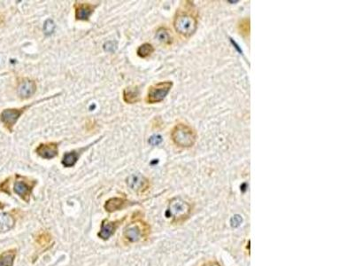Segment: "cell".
Segmentation results:
<instances>
[{"label": "cell", "mask_w": 354, "mask_h": 266, "mask_svg": "<svg viewBox=\"0 0 354 266\" xmlns=\"http://www.w3.org/2000/svg\"><path fill=\"white\" fill-rule=\"evenodd\" d=\"M36 153L43 159H54L58 155V144L54 142L40 144L36 148Z\"/></svg>", "instance_id": "obj_9"}, {"label": "cell", "mask_w": 354, "mask_h": 266, "mask_svg": "<svg viewBox=\"0 0 354 266\" xmlns=\"http://www.w3.org/2000/svg\"><path fill=\"white\" fill-rule=\"evenodd\" d=\"M15 225V218L9 213L0 214V234L6 233L14 228Z\"/></svg>", "instance_id": "obj_14"}, {"label": "cell", "mask_w": 354, "mask_h": 266, "mask_svg": "<svg viewBox=\"0 0 354 266\" xmlns=\"http://www.w3.org/2000/svg\"><path fill=\"white\" fill-rule=\"evenodd\" d=\"M55 30V24L53 20L48 19L47 21H45V25H44V32H45L46 36H51L54 32Z\"/></svg>", "instance_id": "obj_22"}, {"label": "cell", "mask_w": 354, "mask_h": 266, "mask_svg": "<svg viewBox=\"0 0 354 266\" xmlns=\"http://www.w3.org/2000/svg\"><path fill=\"white\" fill-rule=\"evenodd\" d=\"M204 266H220V264H218L217 262H210V263H207Z\"/></svg>", "instance_id": "obj_25"}, {"label": "cell", "mask_w": 354, "mask_h": 266, "mask_svg": "<svg viewBox=\"0 0 354 266\" xmlns=\"http://www.w3.org/2000/svg\"><path fill=\"white\" fill-rule=\"evenodd\" d=\"M171 139L177 147L182 148H192L197 139V131L185 123L176 124L171 132Z\"/></svg>", "instance_id": "obj_1"}, {"label": "cell", "mask_w": 354, "mask_h": 266, "mask_svg": "<svg viewBox=\"0 0 354 266\" xmlns=\"http://www.w3.org/2000/svg\"><path fill=\"white\" fill-rule=\"evenodd\" d=\"M126 184L130 187V189L133 190L136 193L143 192L144 190L147 189L148 187V179L144 177L142 174H132L127 177Z\"/></svg>", "instance_id": "obj_7"}, {"label": "cell", "mask_w": 354, "mask_h": 266, "mask_svg": "<svg viewBox=\"0 0 354 266\" xmlns=\"http://www.w3.org/2000/svg\"><path fill=\"white\" fill-rule=\"evenodd\" d=\"M16 249H9L0 254V266H13L16 257Z\"/></svg>", "instance_id": "obj_18"}, {"label": "cell", "mask_w": 354, "mask_h": 266, "mask_svg": "<svg viewBox=\"0 0 354 266\" xmlns=\"http://www.w3.org/2000/svg\"><path fill=\"white\" fill-rule=\"evenodd\" d=\"M191 206L180 197H175L168 203L166 210V217H170L173 223L180 224L185 221L191 215Z\"/></svg>", "instance_id": "obj_2"}, {"label": "cell", "mask_w": 354, "mask_h": 266, "mask_svg": "<svg viewBox=\"0 0 354 266\" xmlns=\"http://www.w3.org/2000/svg\"><path fill=\"white\" fill-rule=\"evenodd\" d=\"M238 30L240 34H242L243 36H249L250 34V20L249 19H244L240 24L238 25Z\"/></svg>", "instance_id": "obj_21"}, {"label": "cell", "mask_w": 354, "mask_h": 266, "mask_svg": "<svg viewBox=\"0 0 354 266\" xmlns=\"http://www.w3.org/2000/svg\"><path fill=\"white\" fill-rule=\"evenodd\" d=\"M154 52V48L153 45L149 43H145L142 45H140L137 49V55L140 58H147L149 56H151L152 54Z\"/></svg>", "instance_id": "obj_19"}, {"label": "cell", "mask_w": 354, "mask_h": 266, "mask_svg": "<svg viewBox=\"0 0 354 266\" xmlns=\"http://www.w3.org/2000/svg\"><path fill=\"white\" fill-rule=\"evenodd\" d=\"M97 5H91L89 3H79L75 4L76 9V18L79 21H88L91 14H93Z\"/></svg>", "instance_id": "obj_12"}, {"label": "cell", "mask_w": 354, "mask_h": 266, "mask_svg": "<svg viewBox=\"0 0 354 266\" xmlns=\"http://www.w3.org/2000/svg\"><path fill=\"white\" fill-rule=\"evenodd\" d=\"M80 153H79L78 150H74L72 152L65 153L63 156L62 161H61L63 166L66 168L75 166L76 163H77V160L79 159Z\"/></svg>", "instance_id": "obj_17"}, {"label": "cell", "mask_w": 354, "mask_h": 266, "mask_svg": "<svg viewBox=\"0 0 354 266\" xmlns=\"http://www.w3.org/2000/svg\"><path fill=\"white\" fill-rule=\"evenodd\" d=\"M125 218L126 217H123L121 220H116V221H108V219L104 220L101 224V228L98 234V236L100 239L105 240L109 239L115 233L117 228Z\"/></svg>", "instance_id": "obj_8"}, {"label": "cell", "mask_w": 354, "mask_h": 266, "mask_svg": "<svg viewBox=\"0 0 354 266\" xmlns=\"http://www.w3.org/2000/svg\"><path fill=\"white\" fill-rule=\"evenodd\" d=\"M30 106L27 107H23L22 109H5L1 115H0V119L2 122L5 124L6 129L8 131H13L14 124L17 122L19 118H21V116L24 113V111L26 109H28Z\"/></svg>", "instance_id": "obj_6"}, {"label": "cell", "mask_w": 354, "mask_h": 266, "mask_svg": "<svg viewBox=\"0 0 354 266\" xmlns=\"http://www.w3.org/2000/svg\"><path fill=\"white\" fill-rule=\"evenodd\" d=\"M174 86L172 81H164L158 83L149 87L146 102L148 104L160 103L166 99L172 87Z\"/></svg>", "instance_id": "obj_4"}, {"label": "cell", "mask_w": 354, "mask_h": 266, "mask_svg": "<svg viewBox=\"0 0 354 266\" xmlns=\"http://www.w3.org/2000/svg\"><path fill=\"white\" fill-rule=\"evenodd\" d=\"M135 203L124 198H111L108 200L105 203V209L109 213L121 210L125 207L134 205Z\"/></svg>", "instance_id": "obj_13"}, {"label": "cell", "mask_w": 354, "mask_h": 266, "mask_svg": "<svg viewBox=\"0 0 354 266\" xmlns=\"http://www.w3.org/2000/svg\"><path fill=\"white\" fill-rule=\"evenodd\" d=\"M123 99L126 103H136L140 100V91L137 87H128L123 91Z\"/></svg>", "instance_id": "obj_15"}, {"label": "cell", "mask_w": 354, "mask_h": 266, "mask_svg": "<svg viewBox=\"0 0 354 266\" xmlns=\"http://www.w3.org/2000/svg\"><path fill=\"white\" fill-rule=\"evenodd\" d=\"M36 90V83L28 78H23L19 84L18 94L22 99H29L32 95L35 94Z\"/></svg>", "instance_id": "obj_11"}, {"label": "cell", "mask_w": 354, "mask_h": 266, "mask_svg": "<svg viewBox=\"0 0 354 266\" xmlns=\"http://www.w3.org/2000/svg\"><path fill=\"white\" fill-rule=\"evenodd\" d=\"M33 187L34 185H30L26 181L19 179L14 182V193L23 199V201L28 203L30 200Z\"/></svg>", "instance_id": "obj_10"}, {"label": "cell", "mask_w": 354, "mask_h": 266, "mask_svg": "<svg viewBox=\"0 0 354 266\" xmlns=\"http://www.w3.org/2000/svg\"><path fill=\"white\" fill-rule=\"evenodd\" d=\"M148 226L144 223H135L127 226L123 233L124 238L130 242H137L146 235Z\"/></svg>", "instance_id": "obj_5"}, {"label": "cell", "mask_w": 354, "mask_h": 266, "mask_svg": "<svg viewBox=\"0 0 354 266\" xmlns=\"http://www.w3.org/2000/svg\"><path fill=\"white\" fill-rule=\"evenodd\" d=\"M4 207H5V205L2 203H0V209H2V208H4Z\"/></svg>", "instance_id": "obj_26"}, {"label": "cell", "mask_w": 354, "mask_h": 266, "mask_svg": "<svg viewBox=\"0 0 354 266\" xmlns=\"http://www.w3.org/2000/svg\"><path fill=\"white\" fill-rule=\"evenodd\" d=\"M162 141V138L161 136L154 135L152 136L149 140V143L153 146H157V145L161 144Z\"/></svg>", "instance_id": "obj_24"}, {"label": "cell", "mask_w": 354, "mask_h": 266, "mask_svg": "<svg viewBox=\"0 0 354 266\" xmlns=\"http://www.w3.org/2000/svg\"><path fill=\"white\" fill-rule=\"evenodd\" d=\"M175 31L185 38L192 36L197 31V20L192 14L179 13L174 20Z\"/></svg>", "instance_id": "obj_3"}, {"label": "cell", "mask_w": 354, "mask_h": 266, "mask_svg": "<svg viewBox=\"0 0 354 266\" xmlns=\"http://www.w3.org/2000/svg\"><path fill=\"white\" fill-rule=\"evenodd\" d=\"M52 239H53L52 236L50 235L49 233L43 232L36 237V242L38 245H40L41 247H46L52 242Z\"/></svg>", "instance_id": "obj_20"}, {"label": "cell", "mask_w": 354, "mask_h": 266, "mask_svg": "<svg viewBox=\"0 0 354 266\" xmlns=\"http://www.w3.org/2000/svg\"><path fill=\"white\" fill-rule=\"evenodd\" d=\"M117 46H118L117 41H108L104 45L103 48L108 53H114L116 51Z\"/></svg>", "instance_id": "obj_23"}, {"label": "cell", "mask_w": 354, "mask_h": 266, "mask_svg": "<svg viewBox=\"0 0 354 266\" xmlns=\"http://www.w3.org/2000/svg\"><path fill=\"white\" fill-rule=\"evenodd\" d=\"M156 39L163 45H169L173 43V36L166 28H160L156 32Z\"/></svg>", "instance_id": "obj_16"}]
</instances>
